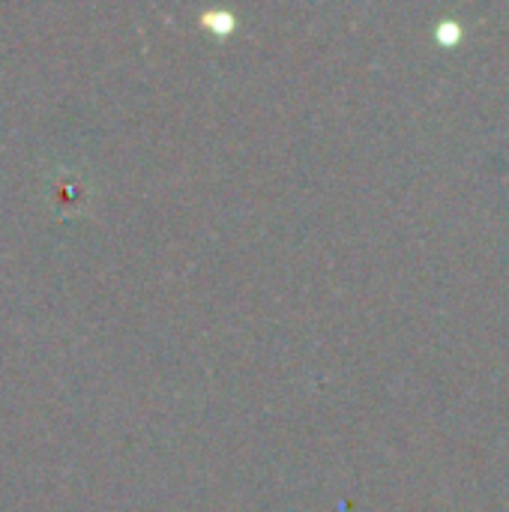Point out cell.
<instances>
[{
    "mask_svg": "<svg viewBox=\"0 0 509 512\" xmlns=\"http://www.w3.org/2000/svg\"><path fill=\"white\" fill-rule=\"evenodd\" d=\"M459 39H462V24H459V21L447 18V21L438 24V42H441V45H456Z\"/></svg>",
    "mask_w": 509,
    "mask_h": 512,
    "instance_id": "1",
    "label": "cell"
}]
</instances>
